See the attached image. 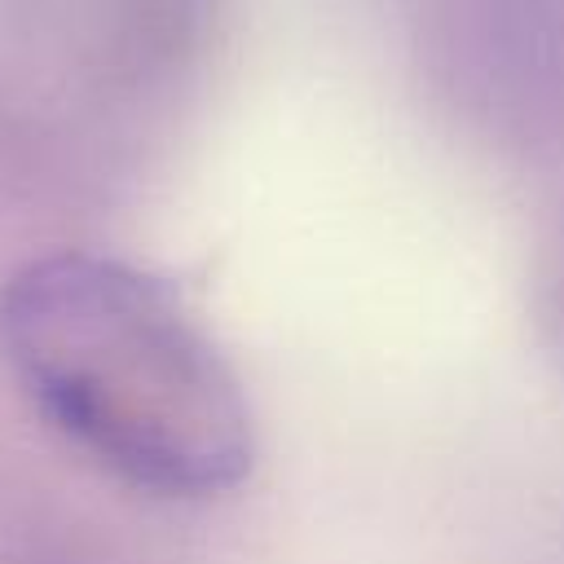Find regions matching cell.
I'll return each mask as SVG.
<instances>
[{
	"label": "cell",
	"mask_w": 564,
	"mask_h": 564,
	"mask_svg": "<svg viewBox=\"0 0 564 564\" xmlns=\"http://www.w3.org/2000/svg\"><path fill=\"white\" fill-rule=\"evenodd\" d=\"M0 361L40 419L115 480L212 498L256 458L251 405L181 295L101 251H44L0 282Z\"/></svg>",
	"instance_id": "cell-1"
}]
</instances>
